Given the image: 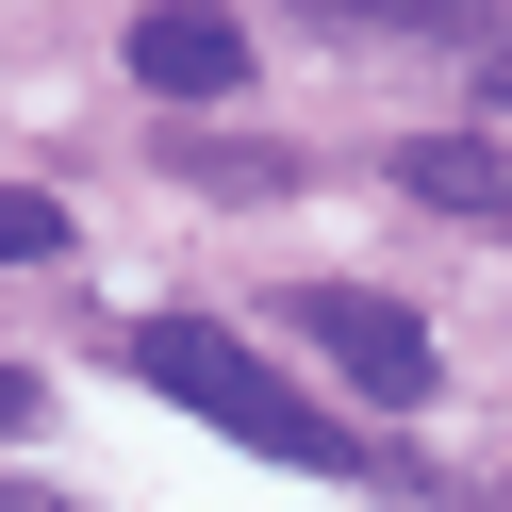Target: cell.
I'll list each match as a JSON object with an SVG mask.
<instances>
[{"label":"cell","instance_id":"obj_3","mask_svg":"<svg viewBox=\"0 0 512 512\" xmlns=\"http://www.w3.org/2000/svg\"><path fill=\"white\" fill-rule=\"evenodd\" d=\"M133 83H149V100H232L248 34L215 17V0H149V17H133Z\"/></svg>","mask_w":512,"mask_h":512},{"label":"cell","instance_id":"obj_8","mask_svg":"<svg viewBox=\"0 0 512 512\" xmlns=\"http://www.w3.org/2000/svg\"><path fill=\"white\" fill-rule=\"evenodd\" d=\"M331 17H347V0H331Z\"/></svg>","mask_w":512,"mask_h":512},{"label":"cell","instance_id":"obj_4","mask_svg":"<svg viewBox=\"0 0 512 512\" xmlns=\"http://www.w3.org/2000/svg\"><path fill=\"white\" fill-rule=\"evenodd\" d=\"M397 199H430V215H512V166L479 133H413L397 149Z\"/></svg>","mask_w":512,"mask_h":512},{"label":"cell","instance_id":"obj_2","mask_svg":"<svg viewBox=\"0 0 512 512\" xmlns=\"http://www.w3.org/2000/svg\"><path fill=\"white\" fill-rule=\"evenodd\" d=\"M281 331H298V347H331V364L364 380L380 413H413V397L446 380V364H430V331H413L397 298H364V281H298V298H281Z\"/></svg>","mask_w":512,"mask_h":512},{"label":"cell","instance_id":"obj_1","mask_svg":"<svg viewBox=\"0 0 512 512\" xmlns=\"http://www.w3.org/2000/svg\"><path fill=\"white\" fill-rule=\"evenodd\" d=\"M116 364H133L149 397L215 413L232 446H265V463H347V430H331V413H314L281 364H248L232 331H199V314H133V331H116Z\"/></svg>","mask_w":512,"mask_h":512},{"label":"cell","instance_id":"obj_7","mask_svg":"<svg viewBox=\"0 0 512 512\" xmlns=\"http://www.w3.org/2000/svg\"><path fill=\"white\" fill-rule=\"evenodd\" d=\"M479 100H512V50H496V83H479Z\"/></svg>","mask_w":512,"mask_h":512},{"label":"cell","instance_id":"obj_6","mask_svg":"<svg viewBox=\"0 0 512 512\" xmlns=\"http://www.w3.org/2000/svg\"><path fill=\"white\" fill-rule=\"evenodd\" d=\"M199 182H215V199H281L298 166H281V149H199Z\"/></svg>","mask_w":512,"mask_h":512},{"label":"cell","instance_id":"obj_5","mask_svg":"<svg viewBox=\"0 0 512 512\" xmlns=\"http://www.w3.org/2000/svg\"><path fill=\"white\" fill-rule=\"evenodd\" d=\"M0 248H17V265H50V248H67V199H50V182H17V199H0Z\"/></svg>","mask_w":512,"mask_h":512}]
</instances>
